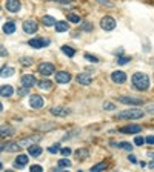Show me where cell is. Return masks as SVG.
Instances as JSON below:
<instances>
[{"label": "cell", "instance_id": "cell-53", "mask_svg": "<svg viewBox=\"0 0 154 172\" xmlns=\"http://www.w3.org/2000/svg\"><path fill=\"white\" fill-rule=\"evenodd\" d=\"M2 169H3V164H2V163H0V170H2Z\"/></svg>", "mask_w": 154, "mask_h": 172}, {"label": "cell", "instance_id": "cell-36", "mask_svg": "<svg viewBox=\"0 0 154 172\" xmlns=\"http://www.w3.org/2000/svg\"><path fill=\"white\" fill-rule=\"evenodd\" d=\"M20 63L25 65V66H29V65H32V59H29V57H23V59H20Z\"/></svg>", "mask_w": 154, "mask_h": 172}, {"label": "cell", "instance_id": "cell-33", "mask_svg": "<svg viewBox=\"0 0 154 172\" xmlns=\"http://www.w3.org/2000/svg\"><path fill=\"white\" fill-rule=\"evenodd\" d=\"M68 20L72 22V23H79V22H80V17L75 16V14H72V12H69V14H68Z\"/></svg>", "mask_w": 154, "mask_h": 172}, {"label": "cell", "instance_id": "cell-20", "mask_svg": "<svg viewBox=\"0 0 154 172\" xmlns=\"http://www.w3.org/2000/svg\"><path fill=\"white\" fill-rule=\"evenodd\" d=\"M28 154L31 157H38L42 154V148L37 146V144H31V146H28Z\"/></svg>", "mask_w": 154, "mask_h": 172}, {"label": "cell", "instance_id": "cell-29", "mask_svg": "<svg viewBox=\"0 0 154 172\" xmlns=\"http://www.w3.org/2000/svg\"><path fill=\"white\" fill-rule=\"evenodd\" d=\"M117 148H120V149H125V151H128V152H131V151H133L131 143H126V141H122V143H119V144H117Z\"/></svg>", "mask_w": 154, "mask_h": 172}, {"label": "cell", "instance_id": "cell-48", "mask_svg": "<svg viewBox=\"0 0 154 172\" xmlns=\"http://www.w3.org/2000/svg\"><path fill=\"white\" fill-rule=\"evenodd\" d=\"M51 2H59V3H69V0H51Z\"/></svg>", "mask_w": 154, "mask_h": 172}, {"label": "cell", "instance_id": "cell-43", "mask_svg": "<svg viewBox=\"0 0 154 172\" xmlns=\"http://www.w3.org/2000/svg\"><path fill=\"white\" fill-rule=\"evenodd\" d=\"M29 170H31V172H40V170H43V169H42V166H38V164H32V166L29 167Z\"/></svg>", "mask_w": 154, "mask_h": 172}, {"label": "cell", "instance_id": "cell-34", "mask_svg": "<svg viewBox=\"0 0 154 172\" xmlns=\"http://www.w3.org/2000/svg\"><path fill=\"white\" fill-rule=\"evenodd\" d=\"M60 144H53V146H49L48 148V152H51V154H59L60 152Z\"/></svg>", "mask_w": 154, "mask_h": 172}, {"label": "cell", "instance_id": "cell-44", "mask_svg": "<svg viewBox=\"0 0 154 172\" xmlns=\"http://www.w3.org/2000/svg\"><path fill=\"white\" fill-rule=\"evenodd\" d=\"M60 152H62V155L68 157V155L71 154V149H69V148H63V149H60Z\"/></svg>", "mask_w": 154, "mask_h": 172}, {"label": "cell", "instance_id": "cell-10", "mask_svg": "<svg viewBox=\"0 0 154 172\" xmlns=\"http://www.w3.org/2000/svg\"><path fill=\"white\" fill-rule=\"evenodd\" d=\"M75 80H77V83H79V85L88 86V85H91V82H93V77L89 75L88 72H82V74H79V75L75 77Z\"/></svg>", "mask_w": 154, "mask_h": 172}, {"label": "cell", "instance_id": "cell-39", "mask_svg": "<svg viewBox=\"0 0 154 172\" xmlns=\"http://www.w3.org/2000/svg\"><path fill=\"white\" fill-rule=\"evenodd\" d=\"M82 29H83V31H91V29H93V25L89 23V22H85V23L82 25Z\"/></svg>", "mask_w": 154, "mask_h": 172}, {"label": "cell", "instance_id": "cell-19", "mask_svg": "<svg viewBox=\"0 0 154 172\" xmlns=\"http://www.w3.org/2000/svg\"><path fill=\"white\" fill-rule=\"evenodd\" d=\"M74 154H75V157L79 158V160H86V158L89 157V149H86V148H80V149H77Z\"/></svg>", "mask_w": 154, "mask_h": 172}, {"label": "cell", "instance_id": "cell-37", "mask_svg": "<svg viewBox=\"0 0 154 172\" xmlns=\"http://www.w3.org/2000/svg\"><path fill=\"white\" fill-rule=\"evenodd\" d=\"M130 60H131L130 57H119L117 59V63L119 65H126V63H130Z\"/></svg>", "mask_w": 154, "mask_h": 172}, {"label": "cell", "instance_id": "cell-24", "mask_svg": "<svg viewBox=\"0 0 154 172\" xmlns=\"http://www.w3.org/2000/svg\"><path fill=\"white\" fill-rule=\"evenodd\" d=\"M68 28H69V25L66 22H57L56 23V31L57 32H65V31H68Z\"/></svg>", "mask_w": 154, "mask_h": 172}, {"label": "cell", "instance_id": "cell-30", "mask_svg": "<svg viewBox=\"0 0 154 172\" xmlns=\"http://www.w3.org/2000/svg\"><path fill=\"white\" fill-rule=\"evenodd\" d=\"M17 94H19V97L29 95V88H26V86H23V85H22V88H20V89H17Z\"/></svg>", "mask_w": 154, "mask_h": 172}, {"label": "cell", "instance_id": "cell-22", "mask_svg": "<svg viewBox=\"0 0 154 172\" xmlns=\"http://www.w3.org/2000/svg\"><path fill=\"white\" fill-rule=\"evenodd\" d=\"M14 31H16V23L14 22H6L3 25V32L5 34H14Z\"/></svg>", "mask_w": 154, "mask_h": 172}, {"label": "cell", "instance_id": "cell-3", "mask_svg": "<svg viewBox=\"0 0 154 172\" xmlns=\"http://www.w3.org/2000/svg\"><path fill=\"white\" fill-rule=\"evenodd\" d=\"M40 140H42V135H40V134H37V135H29V137H25V138L19 140L17 143H19V146H20V148H28V146H31V144H35V143H38Z\"/></svg>", "mask_w": 154, "mask_h": 172}, {"label": "cell", "instance_id": "cell-35", "mask_svg": "<svg viewBox=\"0 0 154 172\" xmlns=\"http://www.w3.org/2000/svg\"><path fill=\"white\" fill-rule=\"evenodd\" d=\"M85 59L88 62H91V63H99V59L96 56H91V54H85Z\"/></svg>", "mask_w": 154, "mask_h": 172}, {"label": "cell", "instance_id": "cell-26", "mask_svg": "<svg viewBox=\"0 0 154 172\" xmlns=\"http://www.w3.org/2000/svg\"><path fill=\"white\" fill-rule=\"evenodd\" d=\"M42 22H43V25H45V26H53V25H56V23H57V22H56V19H54V17H51V16H43Z\"/></svg>", "mask_w": 154, "mask_h": 172}, {"label": "cell", "instance_id": "cell-18", "mask_svg": "<svg viewBox=\"0 0 154 172\" xmlns=\"http://www.w3.org/2000/svg\"><path fill=\"white\" fill-rule=\"evenodd\" d=\"M12 92H14V89H12L11 85H3V86H0V95H2V97H11Z\"/></svg>", "mask_w": 154, "mask_h": 172}, {"label": "cell", "instance_id": "cell-15", "mask_svg": "<svg viewBox=\"0 0 154 172\" xmlns=\"http://www.w3.org/2000/svg\"><path fill=\"white\" fill-rule=\"evenodd\" d=\"M20 0H6V9L9 12H19L20 11Z\"/></svg>", "mask_w": 154, "mask_h": 172}, {"label": "cell", "instance_id": "cell-45", "mask_svg": "<svg viewBox=\"0 0 154 172\" xmlns=\"http://www.w3.org/2000/svg\"><path fill=\"white\" fill-rule=\"evenodd\" d=\"M38 128H40V129H43V131H46V129H51V128H56L54 125H40V126H38Z\"/></svg>", "mask_w": 154, "mask_h": 172}, {"label": "cell", "instance_id": "cell-46", "mask_svg": "<svg viewBox=\"0 0 154 172\" xmlns=\"http://www.w3.org/2000/svg\"><path fill=\"white\" fill-rule=\"evenodd\" d=\"M145 141H146L148 144H154V135H149V137H148Z\"/></svg>", "mask_w": 154, "mask_h": 172}, {"label": "cell", "instance_id": "cell-8", "mask_svg": "<svg viewBox=\"0 0 154 172\" xmlns=\"http://www.w3.org/2000/svg\"><path fill=\"white\" fill-rule=\"evenodd\" d=\"M43 104H45L43 97L37 95V94H34V95H31V97H29V106H31L32 109H38V108H42Z\"/></svg>", "mask_w": 154, "mask_h": 172}, {"label": "cell", "instance_id": "cell-21", "mask_svg": "<svg viewBox=\"0 0 154 172\" xmlns=\"http://www.w3.org/2000/svg\"><path fill=\"white\" fill-rule=\"evenodd\" d=\"M26 163H28V157H26V155H23V154H20V155L16 158V161H14V164H16L17 167L26 166Z\"/></svg>", "mask_w": 154, "mask_h": 172}, {"label": "cell", "instance_id": "cell-52", "mask_svg": "<svg viewBox=\"0 0 154 172\" xmlns=\"http://www.w3.org/2000/svg\"><path fill=\"white\" fill-rule=\"evenodd\" d=\"M2 109H3V104H2V103H0V112H2Z\"/></svg>", "mask_w": 154, "mask_h": 172}, {"label": "cell", "instance_id": "cell-28", "mask_svg": "<svg viewBox=\"0 0 154 172\" xmlns=\"http://www.w3.org/2000/svg\"><path fill=\"white\" fill-rule=\"evenodd\" d=\"M38 88L43 89V91H49L51 88H53V83H51L49 80H42L40 83H38Z\"/></svg>", "mask_w": 154, "mask_h": 172}, {"label": "cell", "instance_id": "cell-16", "mask_svg": "<svg viewBox=\"0 0 154 172\" xmlns=\"http://www.w3.org/2000/svg\"><path fill=\"white\" fill-rule=\"evenodd\" d=\"M16 134V129L9 126V125H3V126H0V137H11V135H14Z\"/></svg>", "mask_w": 154, "mask_h": 172}, {"label": "cell", "instance_id": "cell-38", "mask_svg": "<svg viewBox=\"0 0 154 172\" xmlns=\"http://www.w3.org/2000/svg\"><path fill=\"white\" fill-rule=\"evenodd\" d=\"M103 109H106V111H112V109H116V106L112 103H109V101H105L103 103Z\"/></svg>", "mask_w": 154, "mask_h": 172}, {"label": "cell", "instance_id": "cell-32", "mask_svg": "<svg viewBox=\"0 0 154 172\" xmlns=\"http://www.w3.org/2000/svg\"><path fill=\"white\" fill-rule=\"evenodd\" d=\"M105 167H106V164H105V163H99V164L93 166V167H91V170H93V172H100V170H105Z\"/></svg>", "mask_w": 154, "mask_h": 172}, {"label": "cell", "instance_id": "cell-49", "mask_svg": "<svg viewBox=\"0 0 154 172\" xmlns=\"http://www.w3.org/2000/svg\"><path fill=\"white\" fill-rule=\"evenodd\" d=\"M128 158H130V161H131V163H137V160H136V157H134V155H130Z\"/></svg>", "mask_w": 154, "mask_h": 172}, {"label": "cell", "instance_id": "cell-50", "mask_svg": "<svg viewBox=\"0 0 154 172\" xmlns=\"http://www.w3.org/2000/svg\"><path fill=\"white\" fill-rule=\"evenodd\" d=\"M2 151H5V144L0 143V152H2Z\"/></svg>", "mask_w": 154, "mask_h": 172}, {"label": "cell", "instance_id": "cell-51", "mask_svg": "<svg viewBox=\"0 0 154 172\" xmlns=\"http://www.w3.org/2000/svg\"><path fill=\"white\" fill-rule=\"evenodd\" d=\"M149 167H151V169H154V161H151V163H149Z\"/></svg>", "mask_w": 154, "mask_h": 172}, {"label": "cell", "instance_id": "cell-7", "mask_svg": "<svg viewBox=\"0 0 154 172\" xmlns=\"http://www.w3.org/2000/svg\"><path fill=\"white\" fill-rule=\"evenodd\" d=\"M117 98H119L120 103H125V104H134V106H140V104H143L142 98H134V97H130V95H120Z\"/></svg>", "mask_w": 154, "mask_h": 172}, {"label": "cell", "instance_id": "cell-41", "mask_svg": "<svg viewBox=\"0 0 154 172\" xmlns=\"http://www.w3.org/2000/svg\"><path fill=\"white\" fill-rule=\"evenodd\" d=\"M6 56H8V49L3 45H0V57H6Z\"/></svg>", "mask_w": 154, "mask_h": 172}, {"label": "cell", "instance_id": "cell-40", "mask_svg": "<svg viewBox=\"0 0 154 172\" xmlns=\"http://www.w3.org/2000/svg\"><path fill=\"white\" fill-rule=\"evenodd\" d=\"M97 3H100V5H105V6H114V3L112 2H109V0H97Z\"/></svg>", "mask_w": 154, "mask_h": 172}, {"label": "cell", "instance_id": "cell-42", "mask_svg": "<svg viewBox=\"0 0 154 172\" xmlns=\"http://www.w3.org/2000/svg\"><path fill=\"white\" fill-rule=\"evenodd\" d=\"M134 143L137 144V146H142V144L145 143V138H142V137H136V138H134Z\"/></svg>", "mask_w": 154, "mask_h": 172}, {"label": "cell", "instance_id": "cell-6", "mask_svg": "<svg viewBox=\"0 0 154 172\" xmlns=\"http://www.w3.org/2000/svg\"><path fill=\"white\" fill-rule=\"evenodd\" d=\"M28 45L31 48H34V49H40L43 46H48L49 40H45V38H42V37H34V38H31V40L28 42Z\"/></svg>", "mask_w": 154, "mask_h": 172}, {"label": "cell", "instance_id": "cell-1", "mask_svg": "<svg viewBox=\"0 0 154 172\" xmlns=\"http://www.w3.org/2000/svg\"><path fill=\"white\" fill-rule=\"evenodd\" d=\"M131 82H133V85L137 91H146L149 88V78L143 72H136L131 78Z\"/></svg>", "mask_w": 154, "mask_h": 172}, {"label": "cell", "instance_id": "cell-47", "mask_svg": "<svg viewBox=\"0 0 154 172\" xmlns=\"http://www.w3.org/2000/svg\"><path fill=\"white\" fill-rule=\"evenodd\" d=\"M146 112L148 114H154V104H149V106L146 108Z\"/></svg>", "mask_w": 154, "mask_h": 172}, {"label": "cell", "instance_id": "cell-23", "mask_svg": "<svg viewBox=\"0 0 154 172\" xmlns=\"http://www.w3.org/2000/svg\"><path fill=\"white\" fill-rule=\"evenodd\" d=\"M14 75V68H11V66H3L2 69H0V77H11Z\"/></svg>", "mask_w": 154, "mask_h": 172}, {"label": "cell", "instance_id": "cell-11", "mask_svg": "<svg viewBox=\"0 0 154 172\" xmlns=\"http://www.w3.org/2000/svg\"><path fill=\"white\" fill-rule=\"evenodd\" d=\"M37 29H38V25L34 20H26L23 23V31L26 34H34V32H37Z\"/></svg>", "mask_w": 154, "mask_h": 172}, {"label": "cell", "instance_id": "cell-25", "mask_svg": "<svg viewBox=\"0 0 154 172\" xmlns=\"http://www.w3.org/2000/svg\"><path fill=\"white\" fill-rule=\"evenodd\" d=\"M19 149H20L19 143H5V151L6 152H16Z\"/></svg>", "mask_w": 154, "mask_h": 172}, {"label": "cell", "instance_id": "cell-12", "mask_svg": "<svg viewBox=\"0 0 154 172\" xmlns=\"http://www.w3.org/2000/svg\"><path fill=\"white\" fill-rule=\"evenodd\" d=\"M111 80H112L114 83H117V85L125 83V82H126V74H125L123 71H114V72L111 74Z\"/></svg>", "mask_w": 154, "mask_h": 172}, {"label": "cell", "instance_id": "cell-5", "mask_svg": "<svg viewBox=\"0 0 154 172\" xmlns=\"http://www.w3.org/2000/svg\"><path fill=\"white\" fill-rule=\"evenodd\" d=\"M100 26H102V29H105V31H112L116 28V20L111 16H105L100 20Z\"/></svg>", "mask_w": 154, "mask_h": 172}, {"label": "cell", "instance_id": "cell-9", "mask_svg": "<svg viewBox=\"0 0 154 172\" xmlns=\"http://www.w3.org/2000/svg\"><path fill=\"white\" fill-rule=\"evenodd\" d=\"M49 112L53 114V115H56V117H68L71 114V109L62 108V106H54V108L49 109Z\"/></svg>", "mask_w": 154, "mask_h": 172}, {"label": "cell", "instance_id": "cell-2", "mask_svg": "<svg viewBox=\"0 0 154 172\" xmlns=\"http://www.w3.org/2000/svg\"><path fill=\"white\" fill-rule=\"evenodd\" d=\"M145 115V112L142 109H125L122 112L117 114V120H137V118H142Z\"/></svg>", "mask_w": 154, "mask_h": 172}, {"label": "cell", "instance_id": "cell-17", "mask_svg": "<svg viewBox=\"0 0 154 172\" xmlns=\"http://www.w3.org/2000/svg\"><path fill=\"white\" fill-rule=\"evenodd\" d=\"M35 83H37L35 77H34V75H31V74H26V75H23V77H22V85H23V86H26V88H32Z\"/></svg>", "mask_w": 154, "mask_h": 172}, {"label": "cell", "instance_id": "cell-14", "mask_svg": "<svg viewBox=\"0 0 154 172\" xmlns=\"http://www.w3.org/2000/svg\"><path fill=\"white\" fill-rule=\"evenodd\" d=\"M140 131H142V126L139 125H130V126L120 128V132H123V134H139Z\"/></svg>", "mask_w": 154, "mask_h": 172}, {"label": "cell", "instance_id": "cell-31", "mask_svg": "<svg viewBox=\"0 0 154 172\" xmlns=\"http://www.w3.org/2000/svg\"><path fill=\"white\" fill-rule=\"evenodd\" d=\"M71 166V161L68 160V158H60L59 160V169H62V167H69Z\"/></svg>", "mask_w": 154, "mask_h": 172}, {"label": "cell", "instance_id": "cell-27", "mask_svg": "<svg viewBox=\"0 0 154 172\" xmlns=\"http://www.w3.org/2000/svg\"><path fill=\"white\" fill-rule=\"evenodd\" d=\"M62 52H63V54H66L68 57H74V54H75V51L71 46H68V45H63L62 46Z\"/></svg>", "mask_w": 154, "mask_h": 172}, {"label": "cell", "instance_id": "cell-13", "mask_svg": "<svg viewBox=\"0 0 154 172\" xmlns=\"http://www.w3.org/2000/svg\"><path fill=\"white\" fill-rule=\"evenodd\" d=\"M71 80V74L66 71H59L56 72V82L57 83H68Z\"/></svg>", "mask_w": 154, "mask_h": 172}, {"label": "cell", "instance_id": "cell-4", "mask_svg": "<svg viewBox=\"0 0 154 172\" xmlns=\"http://www.w3.org/2000/svg\"><path fill=\"white\" fill-rule=\"evenodd\" d=\"M38 72H40L43 77H48L51 74H54L56 72V68H54V65L53 63H48V62H43L38 65Z\"/></svg>", "mask_w": 154, "mask_h": 172}]
</instances>
